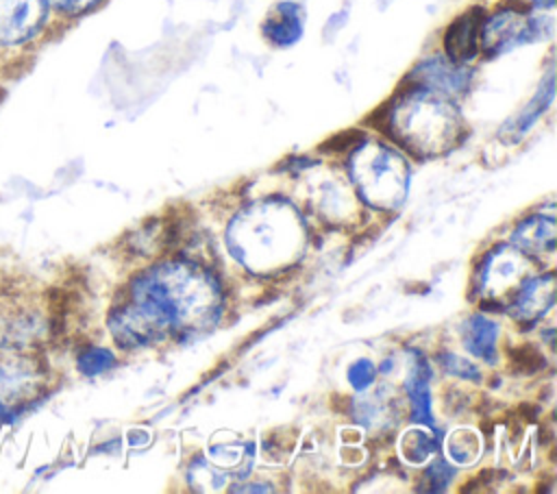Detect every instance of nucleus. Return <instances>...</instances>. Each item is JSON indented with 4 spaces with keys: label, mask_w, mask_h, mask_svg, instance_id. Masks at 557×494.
<instances>
[{
    "label": "nucleus",
    "mask_w": 557,
    "mask_h": 494,
    "mask_svg": "<svg viewBox=\"0 0 557 494\" xmlns=\"http://www.w3.org/2000/svg\"><path fill=\"white\" fill-rule=\"evenodd\" d=\"M4 413H7V409H4V405L0 403V420H4Z\"/></svg>",
    "instance_id": "nucleus-22"
},
{
    "label": "nucleus",
    "mask_w": 557,
    "mask_h": 494,
    "mask_svg": "<svg viewBox=\"0 0 557 494\" xmlns=\"http://www.w3.org/2000/svg\"><path fill=\"white\" fill-rule=\"evenodd\" d=\"M352 176L363 198L376 207H396L407 189L405 161L379 144H363L352 155Z\"/></svg>",
    "instance_id": "nucleus-2"
},
{
    "label": "nucleus",
    "mask_w": 557,
    "mask_h": 494,
    "mask_svg": "<svg viewBox=\"0 0 557 494\" xmlns=\"http://www.w3.org/2000/svg\"><path fill=\"white\" fill-rule=\"evenodd\" d=\"M479 437L470 429H457L448 437V455L455 464L468 466L479 457Z\"/></svg>",
    "instance_id": "nucleus-13"
},
{
    "label": "nucleus",
    "mask_w": 557,
    "mask_h": 494,
    "mask_svg": "<svg viewBox=\"0 0 557 494\" xmlns=\"http://www.w3.org/2000/svg\"><path fill=\"white\" fill-rule=\"evenodd\" d=\"M553 22L548 17H529L522 11L505 9L485 20L479 39L487 52H503L520 44L548 37Z\"/></svg>",
    "instance_id": "nucleus-3"
},
{
    "label": "nucleus",
    "mask_w": 557,
    "mask_h": 494,
    "mask_svg": "<svg viewBox=\"0 0 557 494\" xmlns=\"http://www.w3.org/2000/svg\"><path fill=\"white\" fill-rule=\"evenodd\" d=\"M440 363H442V368H444L448 374H453V376H457V379H468V381H479V379H481L479 368H476L472 361H466V359H461V357H457V355L444 353V355L440 357Z\"/></svg>",
    "instance_id": "nucleus-17"
},
{
    "label": "nucleus",
    "mask_w": 557,
    "mask_h": 494,
    "mask_svg": "<svg viewBox=\"0 0 557 494\" xmlns=\"http://www.w3.org/2000/svg\"><path fill=\"white\" fill-rule=\"evenodd\" d=\"M46 17V0H0V44L15 46L33 39Z\"/></svg>",
    "instance_id": "nucleus-4"
},
{
    "label": "nucleus",
    "mask_w": 557,
    "mask_h": 494,
    "mask_svg": "<svg viewBox=\"0 0 557 494\" xmlns=\"http://www.w3.org/2000/svg\"><path fill=\"white\" fill-rule=\"evenodd\" d=\"M413 76L424 85V89L437 94H459L470 85L472 72L444 57H431L413 70Z\"/></svg>",
    "instance_id": "nucleus-5"
},
{
    "label": "nucleus",
    "mask_w": 557,
    "mask_h": 494,
    "mask_svg": "<svg viewBox=\"0 0 557 494\" xmlns=\"http://www.w3.org/2000/svg\"><path fill=\"white\" fill-rule=\"evenodd\" d=\"M389 128L409 150L442 155L455 146L461 120L442 94L422 87L405 94L392 107Z\"/></svg>",
    "instance_id": "nucleus-1"
},
{
    "label": "nucleus",
    "mask_w": 557,
    "mask_h": 494,
    "mask_svg": "<svg viewBox=\"0 0 557 494\" xmlns=\"http://www.w3.org/2000/svg\"><path fill=\"white\" fill-rule=\"evenodd\" d=\"M376 376V368L372 366V361L368 359H357L350 368H348V381L355 390H366L372 385Z\"/></svg>",
    "instance_id": "nucleus-18"
},
{
    "label": "nucleus",
    "mask_w": 557,
    "mask_h": 494,
    "mask_svg": "<svg viewBox=\"0 0 557 494\" xmlns=\"http://www.w3.org/2000/svg\"><path fill=\"white\" fill-rule=\"evenodd\" d=\"M555 302V274H544L537 279L527 281L518 298L513 302V313L518 320H535L540 318L546 309H550Z\"/></svg>",
    "instance_id": "nucleus-7"
},
{
    "label": "nucleus",
    "mask_w": 557,
    "mask_h": 494,
    "mask_svg": "<svg viewBox=\"0 0 557 494\" xmlns=\"http://www.w3.org/2000/svg\"><path fill=\"white\" fill-rule=\"evenodd\" d=\"M535 7H540V9H548V7H553L555 4V0H531Z\"/></svg>",
    "instance_id": "nucleus-21"
},
{
    "label": "nucleus",
    "mask_w": 557,
    "mask_h": 494,
    "mask_svg": "<svg viewBox=\"0 0 557 494\" xmlns=\"http://www.w3.org/2000/svg\"><path fill=\"white\" fill-rule=\"evenodd\" d=\"M511 242L529 252V255H544L555 248V222L553 218H529L524 220L511 235Z\"/></svg>",
    "instance_id": "nucleus-9"
},
{
    "label": "nucleus",
    "mask_w": 557,
    "mask_h": 494,
    "mask_svg": "<svg viewBox=\"0 0 557 494\" xmlns=\"http://www.w3.org/2000/svg\"><path fill=\"white\" fill-rule=\"evenodd\" d=\"M496 337H498V326L492 320H487L483 316H472L466 322L463 339H466V348L474 357H481V359L494 363V359H496Z\"/></svg>",
    "instance_id": "nucleus-12"
},
{
    "label": "nucleus",
    "mask_w": 557,
    "mask_h": 494,
    "mask_svg": "<svg viewBox=\"0 0 557 494\" xmlns=\"http://www.w3.org/2000/svg\"><path fill=\"white\" fill-rule=\"evenodd\" d=\"M407 394L411 400V416L416 422L431 424V368L429 363L418 355L413 361V368L407 376Z\"/></svg>",
    "instance_id": "nucleus-10"
},
{
    "label": "nucleus",
    "mask_w": 557,
    "mask_h": 494,
    "mask_svg": "<svg viewBox=\"0 0 557 494\" xmlns=\"http://www.w3.org/2000/svg\"><path fill=\"white\" fill-rule=\"evenodd\" d=\"M453 477H455V468L448 466L446 461H440V459L433 461L424 472V481L431 483L429 490H435V492H442L453 481Z\"/></svg>",
    "instance_id": "nucleus-19"
},
{
    "label": "nucleus",
    "mask_w": 557,
    "mask_h": 494,
    "mask_svg": "<svg viewBox=\"0 0 557 494\" xmlns=\"http://www.w3.org/2000/svg\"><path fill=\"white\" fill-rule=\"evenodd\" d=\"M76 366L78 370L85 374V376H96V374H102L104 370L113 368L115 366V357L111 350L102 348V346H87L78 359H76Z\"/></svg>",
    "instance_id": "nucleus-15"
},
{
    "label": "nucleus",
    "mask_w": 557,
    "mask_h": 494,
    "mask_svg": "<svg viewBox=\"0 0 557 494\" xmlns=\"http://www.w3.org/2000/svg\"><path fill=\"white\" fill-rule=\"evenodd\" d=\"M263 35L276 46H289L302 35V9L296 2H278L261 26Z\"/></svg>",
    "instance_id": "nucleus-8"
},
{
    "label": "nucleus",
    "mask_w": 557,
    "mask_h": 494,
    "mask_svg": "<svg viewBox=\"0 0 557 494\" xmlns=\"http://www.w3.org/2000/svg\"><path fill=\"white\" fill-rule=\"evenodd\" d=\"M435 440L420 429H409L400 440V453L409 464H422L435 450Z\"/></svg>",
    "instance_id": "nucleus-14"
},
{
    "label": "nucleus",
    "mask_w": 557,
    "mask_h": 494,
    "mask_svg": "<svg viewBox=\"0 0 557 494\" xmlns=\"http://www.w3.org/2000/svg\"><path fill=\"white\" fill-rule=\"evenodd\" d=\"M553 96H555V78H553V72H548L546 81L540 85L533 100L518 113V118H513L507 126H503L500 137L507 135V141H516L520 135H524L535 124V120L548 109V104L553 102Z\"/></svg>",
    "instance_id": "nucleus-11"
},
{
    "label": "nucleus",
    "mask_w": 557,
    "mask_h": 494,
    "mask_svg": "<svg viewBox=\"0 0 557 494\" xmlns=\"http://www.w3.org/2000/svg\"><path fill=\"white\" fill-rule=\"evenodd\" d=\"M481 22H483V11L479 7L461 13L455 22H450L444 35V48L450 61L466 63L476 54Z\"/></svg>",
    "instance_id": "nucleus-6"
},
{
    "label": "nucleus",
    "mask_w": 557,
    "mask_h": 494,
    "mask_svg": "<svg viewBox=\"0 0 557 494\" xmlns=\"http://www.w3.org/2000/svg\"><path fill=\"white\" fill-rule=\"evenodd\" d=\"M511 366L518 370V372H524V374H531L535 370H540L544 366V357L542 353L527 344V346H520L516 350H511Z\"/></svg>",
    "instance_id": "nucleus-16"
},
{
    "label": "nucleus",
    "mask_w": 557,
    "mask_h": 494,
    "mask_svg": "<svg viewBox=\"0 0 557 494\" xmlns=\"http://www.w3.org/2000/svg\"><path fill=\"white\" fill-rule=\"evenodd\" d=\"M46 2H48V7H54L61 13L78 15V13H85L91 7H96L100 0H46Z\"/></svg>",
    "instance_id": "nucleus-20"
}]
</instances>
